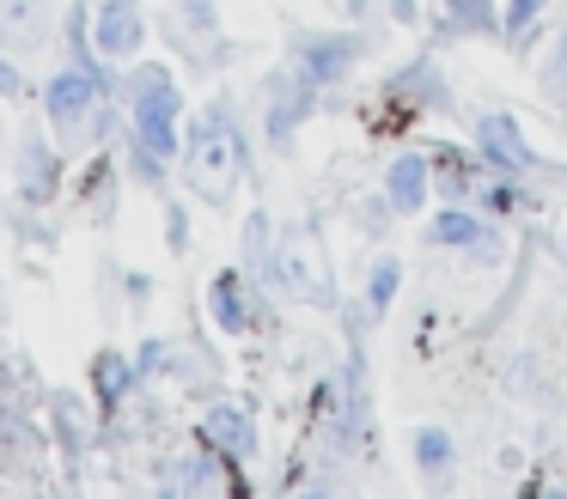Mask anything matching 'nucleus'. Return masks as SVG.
Returning a JSON list of instances; mask_svg holds the SVG:
<instances>
[{"instance_id":"f257e3e1","label":"nucleus","mask_w":567,"mask_h":499,"mask_svg":"<svg viewBox=\"0 0 567 499\" xmlns=\"http://www.w3.org/2000/svg\"><path fill=\"white\" fill-rule=\"evenodd\" d=\"M238 170H245L238 128H233V116H226V104H208L196 116V128H189V141H184V177L202 201L226 207L238 189Z\"/></svg>"},{"instance_id":"f03ea898","label":"nucleus","mask_w":567,"mask_h":499,"mask_svg":"<svg viewBox=\"0 0 567 499\" xmlns=\"http://www.w3.org/2000/svg\"><path fill=\"white\" fill-rule=\"evenodd\" d=\"M43 110H50L55 134H62V146H86L92 134L104 128V92H99V73H92V61H80V67H62L50 80V92H43Z\"/></svg>"},{"instance_id":"7ed1b4c3","label":"nucleus","mask_w":567,"mask_h":499,"mask_svg":"<svg viewBox=\"0 0 567 499\" xmlns=\"http://www.w3.org/2000/svg\"><path fill=\"white\" fill-rule=\"evenodd\" d=\"M128 122H135V146H147L153 158H177V85L165 67H135Z\"/></svg>"},{"instance_id":"20e7f679","label":"nucleus","mask_w":567,"mask_h":499,"mask_svg":"<svg viewBox=\"0 0 567 499\" xmlns=\"http://www.w3.org/2000/svg\"><path fill=\"white\" fill-rule=\"evenodd\" d=\"M360 61V37H306L299 43V73H306L311 85H342L348 73H354Z\"/></svg>"},{"instance_id":"39448f33","label":"nucleus","mask_w":567,"mask_h":499,"mask_svg":"<svg viewBox=\"0 0 567 499\" xmlns=\"http://www.w3.org/2000/svg\"><path fill=\"white\" fill-rule=\"evenodd\" d=\"M147 43V24H141L135 0H104L99 7V55L104 61H135Z\"/></svg>"},{"instance_id":"423d86ee","label":"nucleus","mask_w":567,"mask_h":499,"mask_svg":"<svg viewBox=\"0 0 567 499\" xmlns=\"http://www.w3.org/2000/svg\"><path fill=\"white\" fill-rule=\"evenodd\" d=\"M262 97H269V134H275V141H287V134H293L299 122L311 116V104H318V85H311L306 73H275Z\"/></svg>"},{"instance_id":"0eeeda50","label":"nucleus","mask_w":567,"mask_h":499,"mask_svg":"<svg viewBox=\"0 0 567 499\" xmlns=\"http://www.w3.org/2000/svg\"><path fill=\"white\" fill-rule=\"evenodd\" d=\"M476 146H482V158L501 165V170H530V165H537V153H530V141L518 134V122L501 116V110L476 122Z\"/></svg>"},{"instance_id":"6e6552de","label":"nucleus","mask_w":567,"mask_h":499,"mask_svg":"<svg viewBox=\"0 0 567 499\" xmlns=\"http://www.w3.org/2000/svg\"><path fill=\"white\" fill-rule=\"evenodd\" d=\"M55 177H62V158L50 153V141L25 134V146H19V189H25V207H50Z\"/></svg>"},{"instance_id":"1a4fd4ad","label":"nucleus","mask_w":567,"mask_h":499,"mask_svg":"<svg viewBox=\"0 0 567 499\" xmlns=\"http://www.w3.org/2000/svg\"><path fill=\"white\" fill-rule=\"evenodd\" d=\"M427 189H433V165H427L421 153H403V158L391 165V177H384V195H391L396 214H421Z\"/></svg>"},{"instance_id":"9d476101","label":"nucleus","mask_w":567,"mask_h":499,"mask_svg":"<svg viewBox=\"0 0 567 499\" xmlns=\"http://www.w3.org/2000/svg\"><path fill=\"white\" fill-rule=\"evenodd\" d=\"M202 438H208L220 457H250V450H257V433H250V420L238 408H214L208 420H202Z\"/></svg>"},{"instance_id":"9b49d317","label":"nucleus","mask_w":567,"mask_h":499,"mask_svg":"<svg viewBox=\"0 0 567 499\" xmlns=\"http://www.w3.org/2000/svg\"><path fill=\"white\" fill-rule=\"evenodd\" d=\"M0 43L38 49L43 43V0H0Z\"/></svg>"},{"instance_id":"f8f14e48","label":"nucleus","mask_w":567,"mask_h":499,"mask_svg":"<svg viewBox=\"0 0 567 499\" xmlns=\"http://www.w3.org/2000/svg\"><path fill=\"white\" fill-rule=\"evenodd\" d=\"M421 238H427V243H457V250H488V231H482L476 214H464V207H445V214H433Z\"/></svg>"},{"instance_id":"ddd939ff","label":"nucleus","mask_w":567,"mask_h":499,"mask_svg":"<svg viewBox=\"0 0 567 499\" xmlns=\"http://www.w3.org/2000/svg\"><path fill=\"white\" fill-rule=\"evenodd\" d=\"M208 304H214V323H220L226 335H245V329H250V311H245V280H238L233 268H226V274H214Z\"/></svg>"},{"instance_id":"4468645a","label":"nucleus","mask_w":567,"mask_h":499,"mask_svg":"<svg viewBox=\"0 0 567 499\" xmlns=\"http://www.w3.org/2000/svg\"><path fill=\"white\" fill-rule=\"evenodd\" d=\"M415 469L427 475V481H445V469H452V438H445L440 426H421L415 433Z\"/></svg>"},{"instance_id":"2eb2a0df","label":"nucleus","mask_w":567,"mask_h":499,"mask_svg":"<svg viewBox=\"0 0 567 499\" xmlns=\"http://www.w3.org/2000/svg\"><path fill=\"white\" fill-rule=\"evenodd\" d=\"M128 353H99L92 360V389H99V402H123V389H128Z\"/></svg>"},{"instance_id":"dca6fc26","label":"nucleus","mask_w":567,"mask_h":499,"mask_svg":"<svg viewBox=\"0 0 567 499\" xmlns=\"http://www.w3.org/2000/svg\"><path fill=\"white\" fill-rule=\"evenodd\" d=\"M396 280H403V268H396V256H379V268L367 274V304H372V311H391V299H396Z\"/></svg>"},{"instance_id":"f3484780","label":"nucleus","mask_w":567,"mask_h":499,"mask_svg":"<svg viewBox=\"0 0 567 499\" xmlns=\"http://www.w3.org/2000/svg\"><path fill=\"white\" fill-rule=\"evenodd\" d=\"M464 31H494V0H445Z\"/></svg>"},{"instance_id":"a211bd4d","label":"nucleus","mask_w":567,"mask_h":499,"mask_svg":"<svg viewBox=\"0 0 567 499\" xmlns=\"http://www.w3.org/2000/svg\"><path fill=\"white\" fill-rule=\"evenodd\" d=\"M440 158H445V195H452V201H464V195H470V183H476L470 158H464V153H440Z\"/></svg>"},{"instance_id":"6ab92c4d","label":"nucleus","mask_w":567,"mask_h":499,"mask_svg":"<svg viewBox=\"0 0 567 499\" xmlns=\"http://www.w3.org/2000/svg\"><path fill=\"white\" fill-rule=\"evenodd\" d=\"M488 207H494V214H525V207H537V201H530L525 189H513V183H494V189H488Z\"/></svg>"},{"instance_id":"aec40b11","label":"nucleus","mask_w":567,"mask_h":499,"mask_svg":"<svg viewBox=\"0 0 567 499\" xmlns=\"http://www.w3.org/2000/svg\"><path fill=\"white\" fill-rule=\"evenodd\" d=\"M537 12H543V0H506V31L518 37L530 19H537Z\"/></svg>"},{"instance_id":"412c9836","label":"nucleus","mask_w":567,"mask_h":499,"mask_svg":"<svg viewBox=\"0 0 567 499\" xmlns=\"http://www.w3.org/2000/svg\"><path fill=\"white\" fill-rule=\"evenodd\" d=\"M184 24L189 31H214V7L208 0H184Z\"/></svg>"},{"instance_id":"4be33fe9","label":"nucleus","mask_w":567,"mask_h":499,"mask_svg":"<svg viewBox=\"0 0 567 499\" xmlns=\"http://www.w3.org/2000/svg\"><path fill=\"white\" fill-rule=\"evenodd\" d=\"M19 92H25V80H19V67H13V61L0 55V97H19Z\"/></svg>"},{"instance_id":"5701e85b","label":"nucleus","mask_w":567,"mask_h":499,"mask_svg":"<svg viewBox=\"0 0 567 499\" xmlns=\"http://www.w3.org/2000/svg\"><path fill=\"white\" fill-rule=\"evenodd\" d=\"M555 61H561V73H567V37H561V49H555ZM561 73H549V92L561 85Z\"/></svg>"}]
</instances>
